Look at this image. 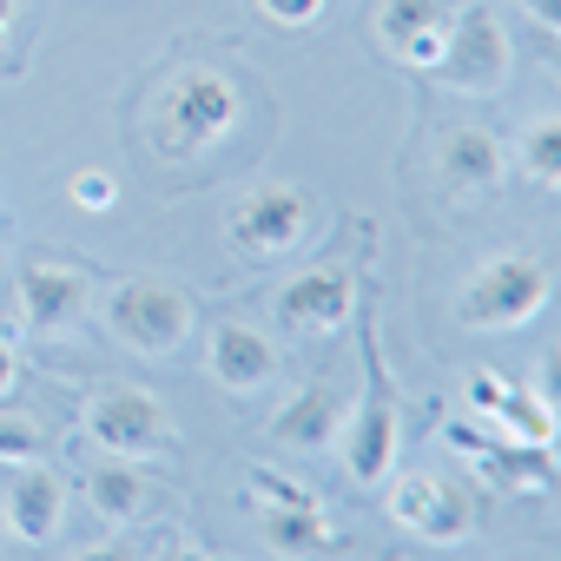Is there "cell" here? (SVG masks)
<instances>
[{"mask_svg":"<svg viewBox=\"0 0 561 561\" xmlns=\"http://www.w3.org/2000/svg\"><path fill=\"white\" fill-rule=\"evenodd\" d=\"M357 351H364V397L357 410H344V469L351 482L377 489L390 482L397 456H403V403H397V377H390V357H383V337H377V298L370 285L357 291Z\"/></svg>","mask_w":561,"mask_h":561,"instance_id":"cell-1","label":"cell"},{"mask_svg":"<svg viewBox=\"0 0 561 561\" xmlns=\"http://www.w3.org/2000/svg\"><path fill=\"white\" fill-rule=\"evenodd\" d=\"M238 113H244V93H238L231 73H218V67H185V73H172V80L159 87V100H152V139H159L165 159H192V152L218 146V139L238 126Z\"/></svg>","mask_w":561,"mask_h":561,"instance_id":"cell-2","label":"cell"},{"mask_svg":"<svg viewBox=\"0 0 561 561\" xmlns=\"http://www.w3.org/2000/svg\"><path fill=\"white\" fill-rule=\"evenodd\" d=\"M192 324H198V305L172 277H119L113 298H106V331L126 351H146V357L179 351L192 337Z\"/></svg>","mask_w":561,"mask_h":561,"instance_id":"cell-3","label":"cell"},{"mask_svg":"<svg viewBox=\"0 0 561 561\" xmlns=\"http://www.w3.org/2000/svg\"><path fill=\"white\" fill-rule=\"evenodd\" d=\"M548 291H554V271L541 257H528V251L489 257L462 285V298H456V324H469V331H515V324H528L548 305Z\"/></svg>","mask_w":561,"mask_h":561,"instance_id":"cell-4","label":"cell"},{"mask_svg":"<svg viewBox=\"0 0 561 561\" xmlns=\"http://www.w3.org/2000/svg\"><path fill=\"white\" fill-rule=\"evenodd\" d=\"M508 67H515V47H508V27L495 21V8H482V0L456 8L430 73L443 87H456V93H495L508 80Z\"/></svg>","mask_w":561,"mask_h":561,"instance_id":"cell-5","label":"cell"},{"mask_svg":"<svg viewBox=\"0 0 561 561\" xmlns=\"http://www.w3.org/2000/svg\"><path fill=\"white\" fill-rule=\"evenodd\" d=\"M87 436L106 449V456H165L179 436H172V416H165V403L152 397V390H139V383H106V390H93V403H87Z\"/></svg>","mask_w":561,"mask_h":561,"instance_id":"cell-6","label":"cell"},{"mask_svg":"<svg viewBox=\"0 0 561 561\" xmlns=\"http://www.w3.org/2000/svg\"><path fill=\"white\" fill-rule=\"evenodd\" d=\"M311 218H318V198L311 192H298V185H257V192H244L231 205L225 231H231L238 251L277 257V251H291V244L311 238Z\"/></svg>","mask_w":561,"mask_h":561,"instance_id":"cell-7","label":"cell"},{"mask_svg":"<svg viewBox=\"0 0 561 561\" xmlns=\"http://www.w3.org/2000/svg\"><path fill=\"white\" fill-rule=\"evenodd\" d=\"M357 291H364V271L357 264H318L305 277H291L285 291H277V324L285 331H344L351 311H357Z\"/></svg>","mask_w":561,"mask_h":561,"instance_id":"cell-8","label":"cell"},{"mask_svg":"<svg viewBox=\"0 0 561 561\" xmlns=\"http://www.w3.org/2000/svg\"><path fill=\"white\" fill-rule=\"evenodd\" d=\"M443 443L456 456H469L489 489H554V443H522V436L515 443H495V436L462 430V423H449Z\"/></svg>","mask_w":561,"mask_h":561,"instance_id":"cell-9","label":"cell"},{"mask_svg":"<svg viewBox=\"0 0 561 561\" xmlns=\"http://www.w3.org/2000/svg\"><path fill=\"white\" fill-rule=\"evenodd\" d=\"M390 515L423 541H462L476 528V502L462 495V482H443V476H403L390 495Z\"/></svg>","mask_w":561,"mask_h":561,"instance_id":"cell-10","label":"cell"},{"mask_svg":"<svg viewBox=\"0 0 561 561\" xmlns=\"http://www.w3.org/2000/svg\"><path fill=\"white\" fill-rule=\"evenodd\" d=\"M205 370H211V383H218L225 397H257V390H271V377H277V344H271L257 324L225 318V324L211 331V344H205Z\"/></svg>","mask_w":561,"mask_h":561,"instance_id":"cell-11","label":"cell"},{"mask_svg":"<svg viewBox=\"0 0 561 561\" xmlns=\"http://www.w3.org/2000/svg\"><path fill=\"white\" fill-rule=\"evenodd\" d=\"M93 305V277L73 264H27L21 271V324L34 337H54L67 324H80Z\"/></svg>","mask_w":561,"mask_h":561,"instance_id":"cell-12","label":"cell"},{"mask_svg":"<svg viewBox=\"0 0 561 561\" xmlns=\"http://www.w3.org/2000/svg\"><path fill=\"white\" fill-rule=\"evenodd\" d=\"M0 515H8V535L21 541H54L67 522V482L41 462H14L8 489H0Z\"/></svg>","mask_w":561,"mask_h":561,"instance_id":"cell-13","label":"cell"},{"mask_svg":"<svg viewBox=\"0 0 561 561\" xmlns=\"http://www.w3.org/2000/svg\"><path fill=\"white\" fill-rule=\"evenodd\" d=\"M449 0H383L377 8V41L390 60L403 67H436V47H443V27H449Z\"/></svg>","mask_w":561,"mask_h":561,"instance_id":"cell-14","label":"cell"},{"mask_svg":"<svg viewBox=\"0 0 561 561\" xmlns=\"http://www.w3.org/2000/svg\"><path fill=\"white\" fill-rule=\"evenodd\" d=\"M87 502H93V515H100L106 528H133V522H146V508H152V476H146L133 456H106V462L87 469Z\"/></svg>","mask_w":561,"mask_h":561,"instance_id":"cell-15","label":"cell"},{"mask_svg":"<svg viewBox=\"0 0 561 561\" xmlns=\"http://www.w3.org/2000/svg\"><path fill=\"white\" fill-rule=\"evenodd\" d=\"M337 436H344V397H337L331 383L298 390L285 410L271 416V443H277V449H324V443H337Z\"/></svg>","mask_w":561,"mask_h":561,"instance_id":"cell-16","label":"cell"},{"mask_svg":"<svg viewBox=\"0 0 561 561\" xmlns=\"http://www.w3.org/2000/svg\"><path fill=\"white\" fill-rule=\"evenodd\" d=\"M257 541H264L271 554H337V548H344V535H337V522L324 515V502H298V508L264 502Z\"/></svg>","mask_w":561,"mask_h":561,"instance_id":"cell-17","label":"cell"},{"mask_svg":"<svg viewBox=\"0 0 561 561\" xmlns=\"http://www.w3.org/2000/svg\"><path fill=\"white\" fill-rule=\"evenodd\" d=\"M502 165H508V152H502V139L482 133V126H456V133L443 139V179H449L456 192H489V185L502 179Z\"/></svg>","mask_w":561,"mask_h":561,"instance_id":"cell-18","label":"cell"},{"mask_svg":"<svg viewBox=\"0 0 561 561\" xmlns=\"http://www.w3.org/2000/svg\"><path fill=\"white\" fill-rule=\"evenodd\" d=\"M489 416H502V423H508V436H522V443H554V403H548L541 390L508 383V390H502V403H495Z\"/></svg>","mask_w":561,"mask_h":561,"instance_id":"cell-19","label":"cell"},{"mask_svg":"<svg viewBox=\"0 0 561 561\" xmlns=\"http://www.w3.org/2000/svg\"><path fill=\"white\" fill-rule=\"evenodd\" d=\"M515 165H522L541 192H554V185H561V119H535V126L522 133V146H515Z\"/></svg>","mask_w":561,"mask_h":561,"instance_id":"cell-20","label":"cell"},{"mask_svg":"<svg viewBox=\"0 0 561 561\" xmlns=\"http://www.w3.org/2000/svg\"><path fill=\"white\" fill-rule=\"evenodd\" d=\"M47 456V430L34 416H0V462H41Z\"/></svg>","mask_w":561,"mask_h":561,"instance_id":"cell-21","label":"cell"},{"mask_svg":"<svg viewBox=\"0 0 561 561\" xmlns=\"http://www.w3.org/2000/svg\"><path fill=\"white\" fill-rule=\"evenodd\" d=\"M244 489H257L264 502H277V508H298V502H318L305 482H291V476H277V469H251V482Z\"/></svg>","mask_w":561,"mask_h":561,"instance_id":"cell-22","label":"cell"},{"mask_svg":"<svg viewBox=\"0 0 561 561\" xmlns=\"http://www.w3.org/2000/svg\"><path fill=\"white\" fill-rule=\"evenodd\" d=\"M67 192H73V205H80V211H106V205L119 198L113 172H93V165H87V172H73V185H67Z\"/></svg>","mask_w":561,"mask_h":561,"instance_id":"cell-23","label":"cell"},{"mask_svg":"<svg viewBox=\"0 0 561 561\" xmlns=\"http://www.w3.org/2000/svg\"><path fill=\"white\" fill-rule=\"evenodd\" d=\"M264 8V21H277V27H311L318 14H324V0H257Z\"/></svg>","mask_w":561,"mask_h":561,"instance_id":"cell-24","label":"cell"},{"mask_svg":"<svg viewBox=\"0 0 561 561\" xmlns=\"http://www.w3.org/2000/svg\"><path fill=\"white\" fill-rule=\"evenodd\" d=\"M528 14H535L548 34H554V27H561V0H528Z\"/></svg>","mask_w":561,"mask_h":561,"instance_id":"cell-25","label":"cell"},{"mask_svg":"<svg viewBox=\"0 0 561 561\" xmlns=\"http://www.w3.org/2000/svg\"><path fill=\"white\" fill-rule=\"evenodd\" d=\"M14 390V351H8V337H0V397Z\"/></svg>","mask_w":561,"mask_h":561,"instance_id":"cell-26","label":"cell"},{"mask_svg":"<svg viewBox=\"0 0 561 561\" xmlns=\"http://www.w3.org/2000/svg\"><path fill=\"white\" fill-rule=\"evenodd\" d=\"M14 8H21V0H0V34H8V21H14Z\"/></svg>","mask_w":561,"mask_h":561,"instance_id":"cell-27","label":"cell"},{"mask_svg":"<svg viewBox=\"0 0 561 561\" xmlns=\"http://www.w3.org/2000/svg\"><path fill=\"white\" fill-rule=\"evenodd\" d=\"M0 541H8V515H0Z\"/></svg>","mask_w":561,"mask_h":561,"instance_id":"cell-28","label":"cell"}]
</instances>
